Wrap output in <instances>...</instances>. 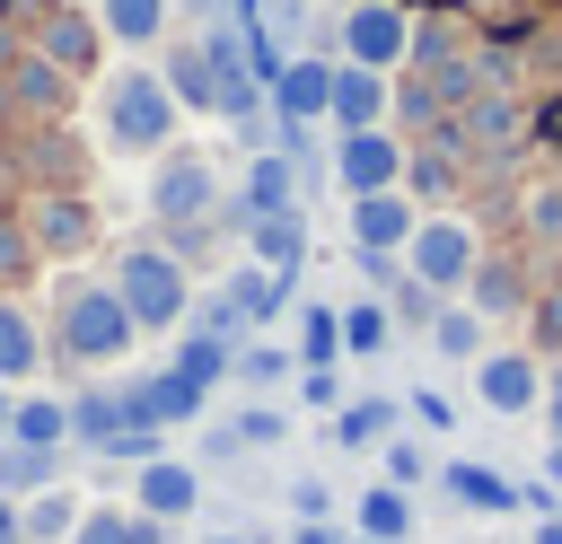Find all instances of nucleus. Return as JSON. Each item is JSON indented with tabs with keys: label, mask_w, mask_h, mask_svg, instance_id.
Listing matches in <instances>:
<instances>
[{
	"label": "nucleus",
	"mask_w": 562,
	"mask_h": 544,
	"mask_svg": "<svg viewBox=\"0 0 562 544\" xmlns=\"http://www.w3.org/2000/svg\"><path fill=\"white\" fill-rule=\"evenodd\" d=\"M44 342H53L70 369L114 377V369L132 360L140 325H132V307H123V290H114L105 272H70V281L53 290V307H44Z\"/></svg>",
	"instance_id": "obj_1"
},
{
	"label": "nucleus",
	"mask_w": 562,
	"mask_h": 544,
	"mask_svg": "<svg viewBox=\"0 0 562 544\" xmlns=\"http://www.w3.org/2000/svg\"><path fill=\"white\" fill-rule=\"evenodd\" d=\"M176 123H184V105H176V88L149 61H114L97 79V149L158 158V149H176Z\"/></svg>",
	"instance_id": "obj_2"
},
{
	"label": "nucleus",
	"mask_w": 562,
	"mask_h": 544,
	"mask_svg": "<svg viewBox=\"0 0 562 544\" xmlns=\"http://www.w3.org/2000/svg\"><path fill=\"white\" fill-rule=\"evenodd\" d=\"M105 281L123 290V307H132V325L140 333H184L193 325V272L158 246V237H132V246H114V263H105Z\"/></svg>",
	"instance_id": "obj_3"
},
{
	"label": "nucleus",
	"mask_w": 562,
	"mask_h": 544,
	"mask_svg": "<svg viewBox=\"0 0 562 544\" xmlns=\"http://www.w3.org/2000/svg\"><path fill=\"white\" fill-rule=\"evenodd\" d=\"M140 202H149V219H158V228H193V219H220L228 175H220V158H211L202 140H176V149H158V158H149Z\"/></svg>",
	"instance_id": "obj_4"
},
{
	"label": "nucleus",
	"mask_w": 562,
	"mask_h": 544,
	"mask_svg": "<svg viewBox=\"0 0 562 544\" xmlns=\"http://www.w3.org/2000/svg\"><path fill=\"white\" fill-rule=\"evenodd\" d=\"M26 211V228H35V254H44V272L61 263H88L97 254V237H105V211H97V193L88 184H44V193H26L18 202Z\"/></svg>",
	"instance_id": "obj_5"
},
{
	"label": "nucleus",
	"mask_w": 562,
	"mask_h": 544,
	"mask_svg": "<svg viewBox=\"0 0 562 544\" xmlns=\"http://www.w3.org/2000/svg\"><path fill=\"white\" fill-rule=\"evenodd\" d=\"M474 263H483V228H474L465 211H422V228H413V246H404V272H413L422 290L457 298V290L474 281Z\"/></svg>",
	"instance_id": "obj_6"
},
{
	"label": "nucleus",
	"mask_w": 562,
	"mask_h": 544,
	"mask_svg": "<svg viewBox=\"0 0 562 544\" xmlns=\"http://www.w3.org/2000/svg\"><path fill=\"white\" fill-rule=\"evenodd\" d=\"M334 61H360V70H404L413 61V9L404 0H342L334 9Z\"/></svg>",
	"instance_id": "obj_7"
},
{
	"label": "nucleus",
	"mask_w": 562,
	"mask_h": 544,
	"mask_svg": "<svg viewBox=\"0 0 562 544\" xmlns=\"http://www.w3.org/2000/svg\"><path fill=\"white\" fill-rule=\"evenodd\" d=\"M18 26H26V44H35L53 70H70L79 88L105 70V26H97V9H70V0H18Z\"/></svg>",
	"instance_id": "obj_8"
},
{
	"label": "nucleus",
	"mask_w": 562,
	"mask_h": 544,
	"mask_svg": "<svg viewBox=\"0 0 562 544\" xmlns=\"http://www.w3.org/2000/svg\"><path fill=\"white\" fill-rule=\"evenodd\" d=\"M439 140L465 158V167H492V158H509L518 140H527V105H518V88L501 79V88H483L474 105H457L448 123H439Z\"/></svg>",
	"instance_id": "obj_9"
},
{
	"label": "nucleus",
	"mask_w": 562,
	"mask_h": 544,
	"mask_svg": "<svg viewBox=\"0 0 562 544\" xmlns=\"http://www.w3.org/2000/svg\"><path fill=\"white\" fill-rule=\"evenodd\" d=\"M404 158H413V140L395 132V123H378V132H334V184H342V202H360V193H395L404 184Z\"/></svg>",
	"instance_id": "obj_10"
},
{
	"label": "nucleus",
	"mask_w": 562,
	"mask_h": 544,
	"mask_svg": "<svg viewBox=\"0 0 562 544\" xmlns=\"http://www.w3.org/2000/svg\"><path fill=\"white\" fill-rule=\"evenodd\" d=\"M263 105H272V123H281V132H316V123H325V105H334V53H290V61L272 70Z\"/></svg>",
	"instance_id": "obj_11"
},
{
	"label": "nucleus",
	"mask_w": 562,
	"mask_h": 544,
	"mask_svg": "<svg viewBox=\"0 0 562 544\" xmlns=\"http://www.w3.org/2000/svg\"><path fill=\"white\" fill-rule=\"evenodd\" d=\"M465 377H474V404L501 412V421H518V412L544 404V360H536V351H483Z\"/></svg>",
	"instance_id": "obj_12"
},
{
	"label": "nucleus",
	"mask_w": 562,
	"mask_h": 544,
	"mask_svg": "<svg viewBox=\"0 0 562 544\" xmlns=\"http://www.w3.org/2000/svg\"><path fill=\"white\" fill-rule=\"evenodd\" d=\"M132 509L140 518H158V526H184L193 509H202V465L193 456H149V465H132Z\"/></svg>",
	"instance_id": "obj_13"
},
{
	"label": "nucleus",
	"mask_w": 562,
	"mask_h": 544,
	"mask_svg": "<svg viewBox=\"0 0 562 544\" xmlns=\"http://www.w3.org/2000/svg\"><path fill=\"white\" fill-rule=\"evenodd\" d=\"M9 114H18V123H70V114H79V79L53 70V61L26 44V53L9 61Z\"/></svg>",
	"instance_id": "obj_14"
},
{
	"label": "nucleus",
	"mask_w": 562,
	"mask_h": 544,
	"mask_svg": "<svg viewBox=\"0 0 562 544\" xmlns=\"http://www.w3.org/2000/svg\"><path fill=\"white\" fill-rule=\"evenodd\" d=\"M334 132H378L395 123V79L386 70H360V61H334V105H325Z\"/></svg>",
	"instance_id": "obj_15"
},
{
	"label": "nucleus",
	"mask_w": 562,
	"mask_h": 544,
	"mask_svg": "<svg viewBox=\"0 0 562 544\" xmlns=\"http://www.w3.org/2000/svg\"><path fill=\"white\" fill-rule=\"evenodd\" d=\"M422 228V202L395 184V193H360L351 202V254H404Z\"/></svg>",
	"instance_id": "obj_16"
},
{
	"label": "nucleus",
	"mask_w": 562,
	"mask_h": 544,
	"mask_svg": "<svg viewBox=\"0 0 562 544\" xmlns=\"http://www.w3.org/2000/svg\"><path fill=\"white\" fill-rule=\"evenodd\" d=\"M290 290H299L290 272H263V263H246V254H237V263H228V281H220V298L246 316V333L281 325V316H290Z\"/></svg>",
	"instance_id": "obj_17"
},
{
	"label": "nucleus",
	"mask_w": 562,
	"mask_h": 544,
	"mask_svg": "<svg viewBox=\"0 0 562 544\" xmlns=\"http://www.w3.org/2000/svg\"><path fill=\"white\" fill-rule=\"evenodd\" d=\"M44 360H53L44 316H35L26 298H0V386H35V377H44Z\"/></svg>",
	"instance_id": "obj_18"
},
{
	"label": "nucleus",
	"mask_w": 562,
	"mask_h": 544,
	"mask_svg": "<svg viewBox=\"0 0 562 544\" xmlns=\"http://www.w3.org/2000/svg\"><path fill=\"white\" fill-rule=\"evenodd\" d=\"M246 263L299 281V263H307V211H299V202H290V211H255V219H246Z\"/></svg>",
	"instance_id": "obj_19"
},
{
	"label": "nucleus",
	"mask_w": 562,
	"mask_h": 544,
	"mask_svg": "<svg viewBox=\"0 0 562 544\" xmlns=\"http://www.w3.org/2000/svg\"><path fill=\"white\" fill-rule=\"evenodd\" d=\"M290 202H299V158L272 140V149H255L246 175H237V219H255V211H290Z\"/></svg>",
	"instance_id": "obj_20"
},
{
	"label": "nucleus",
	"mask_w": 562,
	"mask_h": 544,
	"mask_svg": "<svg viewBox=\"0 0 562 544\" xmlns=\"http://www.w3.org/2000/svg\"><path fill=\"white\" fill-rule=\"evenodd\" d=\"M158 79L176 88L184 114H220V79H211V44H202V35H176L167 61H158Z\"/></svg>",
	"instance_id": "obj_21"
},
{
	"label": "nucleus",
	"mask_w": 562,
	"mask_h": 544,
	"mask_svg": "<svg viewBox=\"0 0 562 544\" xmlns=\"http://www.w3.org/2000/svg\"><path fill=\"white\" fill-rule=\"evenodd\" d=\"M422 342H430V351H439L448 369H474V360L492 351V316H483L474 298H448V307L430 316V333H422Z\"/></svg>",
	"instance_id": "obj_22"
},
{
	"label": "nucleus",
	"mask_w": 562,
	"mask_h": 544,
	"mask_svg": "<svg viewBox=\"0 0 562 544\" xmlns=\"http://www.w3.org/2000/svg\"><path fill=\"white\" fill-rule=\"evenodd\" d=\"M404 430V395H351L342 412H334V447L342 456H369V447H386Z\"/></svg>",
	"instance_id": "obj_23"
},
{
	"label": "nucleus",
	"mask_w": 562,
	"mask_h": 544,
	"mask_svg": "<svg viewBox=\"0 0 562 544\" xmlns=\"http://www.w3.org/2000/svg\"><path fill=\"white\" fill-rule=\"evenodd\" d=\"M439 483H448V500H465L474 518H509V509H527V491H518L509 474L474 465V456H448V465H439Z\"/></svg>",
	"instance_id": "obj_24"
},
{
	"label": "nucleus",
	"mask_w": 562,
	"mask_h": 544,
	"mask_svg": "<svg viewBox=\"0 0 562 544\" xmlns=\"http://www.w3.org/2000/svg\"><path fill=\"white\" fill-rule=\"evenodd\" d=\"M413 526H422V509H413V491H395V483H369V491L351 500V535H360V544H413Z\"/></svg>",
	"instance_id": "obj_25"
},
{
	"label": "nucleus",
	"mask_w": 562,
	"mask_h": 544,
	"mask_svg": "<svg viewBox=\"0 0 562 544\" xmlns=\"http://www.w3.org/2000/svg\"><path fill=\"white\" fill-rule=\"evenodd\" d=\"M88 9H97L105 44H123V53H149V44H167V18H176V0H88Z\"/></svg>",
	"instance_id": "obj_26"
},
{
	"label": "nucleus",
	"mask_w": 562,
	"mask_h": 544,
	"mask_svg": "<svg viewBox=\"0 0 562 544\" xmlns=\"http://www.w3.org/2000/svg\"><path fill=\"white\" fill-rule=\"evenodd\" d=\"M457 175H465V158L430 132V140H413V158H404V193L422 202V211H448V193H457Z\"/></svg>",
	"instance_id": "obj_27"
},
{
	"label": "nucleus",
	"mask_w": 562,
	"mask_h": 544,
	"mask_svg": "<svg viewBox=\"0 0 562 544\" xmlns=\"http://www.w3.org/2000/svg\"><path fill=\"white\" fill-rule=\"evenodd\" d=\"M228 377H237L246 395H281V386H299V351H290V342H272V333H246Z\"/></svg>",
	"instance_id": "obj_28"
},
{
	"label": "nucleus",
	"mask_w": 562,
	"mask_h": 544,
	"mask_svg": "<svg viewBox=\"0 0 562 544\" xmlns=\"http://www.w3.org/2000/svg\"><path fill=\"white\" fill-rule=\"evenodd\" d=\"M18 509H26V544H70L79 518H88V491H79V483H44V491L18 500Z\"/></svg>",
	"instance_id": "obj_29"
},
{
	"label": "nucleus",
	"mask_w": 562,
	"mask_h": 544,
	"mask_svg": "<svg viewBox=\"0 0 562 544\" xmlns=\"http://www.w3.org/2000/svg\"><path fill=\"white\" fill-rule=\"evenodd\" d=\"M386 342H395L386 298H378V290H351V298H342V369H351V360H378Z\"/></svg>",
	"instance_id": "obj_30"
},
{
	"label": "nucleus",
	"mask_w": 562,
	"mask_h": 544,
	"mask_svg": "<svg viewBox=\"0 0 562 544\" xmlns=\"http://www.w3.org/2000/svg\"><path fill=\"white\" fill-rule=\"evenodd\" d=\"M167 369H176L184 386H202V395H211V386H220V377L237 369V342H220V333L184 325V333H176V351H167Z\"/></svg>",
	"instance_id": "obj_31"
},
{
	"label": "nucleus",
	"mask_w": 562,
	"mask_h": 544,
	"mask_svg": "<svg viewBox=\"0 0 562 544\" xmlns=\"http://www.w3.org/2000/svg\"><path fill=\"white\" fill-rule=\"evenodd\" d=\"M9 439H18V447H70V395H35V386H18Z\"/></svg>",
	"instance_id": "obj_32"
},
{
	"label": "nucleus",
	"mask_w": 562,
	"mask_h": 544,
	"mask_svg": "<svg viewBox=\"0 0 562 544\" xmlns=\"http://www.w3.org/2000/svg\"><path fill=\"white\" fill-rule=\"evenodd\" d=\"M70 544H167V526L158 518H140L132 500H88V518H79V535Z\"/></svg>",
	"instance_id": "obj_33"
},
{
	"label": "nucleus",
	"mask_w": 562,
	"mask_h": 544,
	"mask_svg": "<svg viewBox=\"0 0 562 544\" xmlns=\"http://www.w3.org/2000/svg\"><path fill=\"white\" fill-rule=\"evenodd\" d=\"M465 298H474L483 316H518V307H527V263H518V254H483L474 281H465Z\"/></svg>",
	"instance_id": "obj_34"
},
{
	"label": "nucleus",
	"mask_w": 562,
	"mask_h": 544,
	"mask_svg": "<svg viewBox=\"0 0 562 544\" xmlns=\"http://www.w3.org/2000/svg\"><path fill=\"white\" fill-rule=\"evenodd\" d=\"M290 351H299V369H342V298H307Z\"/></svg>",
	"instance_id": "obj_35"
},
{
	"label": "nucleus",
	"mask_w": 562,
	"mask_h": 544,
	"mask_svg": "<svg viewBox=\"0 0 562 544\" xmlns=\"http://www.w3.org/2000/svg\"><path fill=\"white\" fill-rule=\"evenodd\" d=\"M35 272H44V254H35V228H26V211H18V202H0V298L35 290Z\"/></svg>",
	"instance_id": "obj_36"
},
{
	"label": "nucleus",
	"mask_w": 562,
	"mask_h": 544,
	"mask_svg": "<svg viewBox=\"0 0 562 544\" xmlns=\"http://www.w3.org/2000/svg\"><path fill=\"white\" fill-rule=\"evenodd\" d=\"M61 456L70 447H18V439H0V491L9 500H35L44 483H61Z\"/></svg>",
	"instance_id": "obj_37"
},
{
	"label": "nucleus",
	"mask_w": 562,
	"mask_h": 544,
	"mask_svg": "<svg viewBox=\"0 0 562 544\" xmlns=\"http://www.w3.org/2000/svg\"><path fill=\"white\" fill-rule=\"evenodd\" d=\"M228 439H237V456H263V447H281V439H290V404H272V395H246V404L228 412Z\"/></svg>",
	"instance_id": "obj_38"
},
{
	"label": "nucleus",
	"mask_w": 562,
	"mask_h": 544,
	"mask_svg": "<svg viewBox=\"0 0 562 544\" xmlns=\"http://www.w3.org/2000/svg\"><path fill=\"white\" fill-rule=\"evenodd\" d=\"M140 404H149V421H158V430H176V421H202V404H211V395H202V386H184L176 369H149V377H140Z\"/></svg>",
	"instance_id": "obj_39"
},
{
	"label": "nucleus",
	"mask_w": 562,
	"mask_h": 544,
	"mask_svg": "<svg viewBox=\"0 0 562 544\" xmlns=\"http://www.w3.org/2000/svg\"><path fill=\"white\" fill-rule=\"evenodd\" d=\"M430 474H439V465H430V447H422V439H404V430H395V439L378 447V483H395V491H422Z\"/></svg>",
	"instance_id": "obj_40"
},
{
	"label": "nucleus",
	"mask_w": 562,
	"mask_h": 544,
	"mask_svg": "<svg viewBox=\"0 0 562 544\" xmlns=\"http://www.w3.org/2000/svg\"><path fill=\"white\" fill-rule=\"evenodd\" d=\"M281 509H290V526H325V518H342V500H334L325 474H290V483H281Z\"/></svg>",
	"instance_id": "obj_41"
},
{
	"label": "nucleus",
	"mask_w": 562,
	"mask_h": 544,
	"mask_svg": "<svg viewBox=\"0 0 562 544\" xmlns=\"http://www.w3.org/2000/svg\"><path fill=\"white\" fill-rule=\"evenodd\" d=\"M518 219H527L536 246H553V237H562V175H536V184L518 193Z\"/></svg>",
	"instance_id": "obj_42"
},
{
	"label": "nucleus",
	"mask_w": 562,
	"mask_h": 544,
	"mask_svg": "<svg viewBox=\"0 0 562 544\" xmlns=\"http://www.w3.org/2000/svg\"><path fill=\"white\" fill-rule=\"evenodd\" d=\"M439 307H448V298H439V290H422L413 272L386 290V316H395V333H404V325H413V333H430V316H439Z\"/></svg>",
	"instance_id": "obj_43"
},
{
	"label": "nucleus",
	"mask_w": 562,
	"mask_h": 544,
	"mask_svg": "<svg viewBox=\"0 0 562 544\" xmlns=\"http://www.w3.org/2000/svg\"><path fill=\"white\" fill-rule=\"evenodd\" d=\"M299 404H307V412H325V421H334V412H342V404H351V386H342V369H299Z\"/></svg>",
	"instance_id": "obj_44"
},
{
	"label": "nucleus",
	"mask_w": 562,
	"mask_h": 544,
	"mask_svg": "<svg viewBox=\"0 0 562 544\" xmlns=\"http://www.w3.org/2000/svg\"><path fill=\"white\" fill-rule=\"evenodd\" d=\"M404 421H422L430 439H448V430H457V404H448L439 386H413V395H404Z\"/></svg>",
	"instance_id": "obj_45"
},
{
	"label": "nucleus",
	"mask_w": 562,
	"mask_h": 544,
	"mask_svg": "<svg viewBox=\"0 0 562 544\" xmlns=\"http://www.w3.org/2000/svg\"><path fill=\"white\" fill-rule=\"evenodd\" d=\"M281 544H351V526H342V518H325V526H290Z\"/></svg>",
	"instance_id": "obj_46"
},
{
	"label": "nucleus",
	"mask_w": 562,
	"mask_h": 544,
	"mask_svg": "<svg viewBox=\"0 0 562 544\" xmlns=\"http://www.w3.org/2000/svg\"><path fill=\"white\" fill-rule=\"evenodd\" d=\"M536 342H562V290H544V307H536Z\"/></svg>",
	"instance_id": "obj_47"
},
{
	"label": "nucleus",
	"mask_w": 562,
	"mask_h": 544,
	"mask_svg": "<svg viewBox=\"0 0 562 544\" xmlns=\"http://www.w3.org/2000/svg\"><path fill=\"white\" fill-rule=\"evenodd\" d=\"M0 544H26V509H18L9 491H0Z\"/></svg>",
	"instance_id": "obj_48"
},
{
	"label": "nucleus",
	"mask_w": 562,
	"mask_h": 544,
	"mask_svg": "<svg viewBox=\"0 0 562 544\" xmlns=\"http://www.w3.org/2000/svg\"><path fill=\"white\" fill-rule=\"evenodd\" d=\"M544 421H553V439H562V369H544Z\"/></svg>",
	"instance_id": "obj_49"
},
{
	"label": "nucleus",
	"mask_w": 562,
	"mask_h": 544,
	"mask_svg": "<svg viewBox=\"0 0 562 544\" xmlns=\"http://www.w3.org/2000/svg\"><path fill=\"white\" fill-rule=\"evenodd\" d=\"M202 544H272V535H255V526H211Z\"/></svg>",
	"instance_id": "obj_50"
},
{
	"label": "nucleus",
	"mask_w": 562,
	"mask_h": 544,
	"mask_svg": "<svg viewBox=\"0 0 562 544\" xmlns=\"http://www.w3.org/2000/svg\"><path fill=\"white\" fill-rule=\"evenodd\" d=\"M544 483H553V500H562V439L544 447Z\"/></svg>",
	"instance_id": "obj_51"
},
{
	"label": "nucleus",
	"mask_w": 562,
	"mask_h": 544,
	"mask_svg": "<svg viewBox=\"0 0 562 544\" xmlns=\"http://www.w3.org/2000/svg\"><path fill=\"white\" fill-rule=\"evenodd\" d=\"M536 544H562V518H536Z\"/></svg>",
	"instance_id": "obj_52"
},
{
	"label": "nucleus",
	"mask_w": 562,
	"mask_h": 544,
	"mask_svg": "<svg viewBox=\"0 0 562 544\" xmlns=\"http://www.w3.org/2000/svg\"><path fill=\"white\" fill-rule=\"evenodd\" d=\"M9 412H18V386H0V439H9Z\"/></svg>",
	"instance_id": "obj_53"
},
{
	"label": "nucleus",
	"mask_w": 562,
	"mask_h": 544,
	"mask_svg": "<svg viewBox=\"0 0 562 544\" xmlns=\"http://www.w3.org/2000/svg\"><path fill=\"white\" fill-rule=\"evenodd\" d=\"M351 544H360V535H351Z\"/></svg>",
	"instance_id": "obj_54"
}]
</instances>
